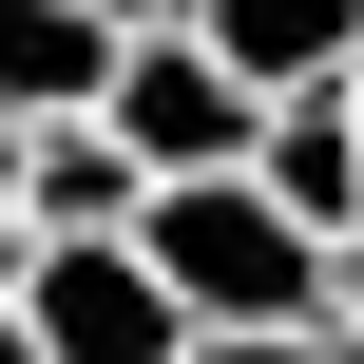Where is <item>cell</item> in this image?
Segmentation results:
<instances>
[{
    "label": "cell",
    "mask_w": 364,
    "mask_h": 364,
    "mask_svg": "<svg viewBox=\"0 0 364 364\" xmlns=\"http://www.w3.org/2000/svg\"><path fill=\"white\" fill-rule=\"evenodd\" d=\"M19 326H38V364H192V307L154 288L134 230H58L19 269Z\"/></svg>",
    "instance_id": "obj_3"
},
{
    "label": "cell",
    "mask_w": 364,
    "mask_h": 364,
    "mask_svg": "<svg viewBox=\"0 0 364 364\" xmlns=\"http://www.w3.org/2000/svg\"><path fill=\"white\" fill-rule=\"evenodd\" d=\"M173 19H192L250 96H326V77L364 58V0H173Z\"/></svg>",
    "instance_id": "obj_6"
},
{
    "label": "cell",
    "mask_w": 364,
    "mask_h": 364,
    "mask_svg": "<svg viewBox=\"0 0 364 364\" xmlns=\"http://www.w3.org/2000/svg\"><path fill=\"white\" fill-rule=\"evenodd\" d=\"M96 115H115V154H134L154 192H173V173H250V134H269V96H250L192 19H134V58H115Z\"/></svg>",
    "instance_id": "obj_2"
},
{
    "label": "cell",
    "mask_w": 364,
    "mask_h": 364,
    "mask_svg": "<svg viewBox=\"0 0 364 364\" xmlns=\"http://www.w3.org/2000/svg\"><path fill=\"white\" fill-rule=\"evenodd\" d=\"M0 173H19L38 250H58V230H134V211H154V173L115 154V115H38V134H0Z\"/></svg>",
    "instance_id": "obj_5"
},
{
    "label": "cell",
    "mask_w": 364,
    "mask_h": 364,
    "mask_svg": "<svg viewBox=\"0 0 364 364\" xmlns=\"http://www.w3.org/2000/svg\"><path fill=\"white\" fill-rule=\"evenodd\" d=\"M115 19H173V0H115Z\"/></svg>",
    "instance_id": "obj_13"
},
{
    "label": "cell",
    "mask_w": 364,
    "mask_h": 364,
    "mask_svg": "<svg viewBox=\"0 0 364 364\" xmlns=\"http://www.w3.org/2000/svg\"><path fill=\"white\" fill-rule=\"evenodd\" d=\"M115 58H134V19H115V0H0V134L96 115V96H115Z\"/></svg>",
    "instance_id": "obj_4"
},
{
    "label": "cell",
    "mask_w": 364,
    "mask_h": 364,
    "mask_svg": "<svg viewBox=\"0 0 364 364\" xmlns=\"http://www.w3.org/2000/svg\"><path fill=\"white\" fill-rule=\"evenodd\" d=\"M326 326H346V346H364V230H346V250H326Z\"/></svg>",
    "instance_id": "obj_9"
},
{
    "label": "cell",
    "mask_w": 364,
    "mask_h": 364,
    "mask_svg": "<svg viewBox=\"0 0 364 364\" xmlns=\"http://www.w3.org/2000/svg\"><path fill=\"white\" fill-rule=\"evenodd\" d=\"M134 250H154V288L192 307V346H288V326H326V230H307L269 173H173V192L134 211Z\"/></svg>",
    "instance_id": "obj_1"
},
{
    "label": "cell",
    "mask_w": 364,
    "mask_h": 364,
    "mask_svg": "<svg viewBox=\"0 0 364 364\" xmlns=\"http://www.w3.org/2000/svg\"><path fill=\"white\" fill-rule=\"evenodd\" d=\"M250 173H269V192H288V211H307L326 250H346V230H364V134H346V77H326V96H269Z\"/></svg>",
    "instance_id": "obj_7"
},
{
    "label": "cell",
    "mask_w": 364,
    "mask_h": 364,
    "mask_svg": "<svg viewBox=\"0 0 364 364\" xmlns=\"http://www.w3.org/2000/svg\"><path fill=\"white\" fill-rule=\"evenodd\" d=\"M0 364H38V326H19V288H0Z\"/></svg>",
    "instance_id": "obj_11"
},
{
    "label": "cell",
    "mask_w": 364,
    "mask_h": 364,
    "mask_svg": "<svg viewBox=\"0 0 364 364\" xmlns=\"http://www.w3.org/2000/svg\"><path fill=\"white\" fill-rule=\"evenodd\" d=\"M346 134H364V58H346Z\"/></svg>",
    "instance_id": "obj_12"
},
{
    "label": "cell",
    "mask_w": 364,
    "mask_h": 364,
    "mask_svg": "<svg viewBox=\"0 0 364 364\" xmlns=\"http://www.w3.org/2000/svg\"><path fill=\"white\" fill-rule=\"evenodd\" d=\"M19 269H38V211H19V173H0V288H19Z\"/></svg>",
    "instance_id": "obj_10"
},
{
    "label": "cell",
    "mask_w": 364,
    "mask_h": 364,
    "mask_svg": "<svg viewBox=\"0 0 364 364\" xmlns=\"http://www.w3.org/2000/svg\"><path fill=\"white\" fill-rule=\"evenodd\" d=\"M192 364H364L346 326H288V346H192Z\"/></svg>",
    "instance_id": "obj_8"
}]
</instances>
